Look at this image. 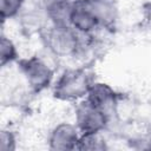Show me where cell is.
<instances>
[{
    "instance_id": "30bf717a",
    "label": "cell",
    "mask_w": 151,
    "mask_h": 151,
    "mask_svg": "<svg viewBox=\"0 0 151 151\" xmlns=\"http://www.w3.org/2000/svg\"><path fill=\"white\" fill-rule=\"evenodd\" d=\"M0 59H1V65L5 66L8 63H12L17 58V50L13 42L7 39L6 37L1 38V45H0Z\"/></svg>"
},
{
    "instance_id": "52a82bcc",
    "label": "cell",
    "mask_w": 151,
    "mask_h": 151,
    "mask_svg": "<svg viewBox=\"0 0 151 151\" xmlns=\"http://www.w3.org/2000/svg\"><path fill=\"white\" fill-rule=\"evenodd\" d=\"M86 100L107 113L109 110L113 109V105L117 101V93L109 85L97 83L92 84L90 87Z\"/></svg>"
},
{
    "instance_id": "9c48e42d",
    "label": "cell",
    "mask_w": 151,
    "mask_h": 151,
    "mask_svg": "<svg viewBox=\"0 0 151 151\" xmlns=\"http://www.w3.org/2000/svg\"><path fill=\"white\" fill-rule=\"evenodd\" d=\"M105 143L98 133H86L81 134L77 145V149H86V150H103L105 149Z\"/></svg>"
},
{
    "instance_id": "4fadbf2b",
    "label": "cell",
    "mask_w": 151,
    "mask_h": 151,
    "mask_svg": "<svg viewBox=\"0 0 151 151\" xmlns=\"http://www.w3.org/2000/svg\"><path fill=\"white\" fill-rule=\"evenodd\" d=\"M96 1H98V0H74V2H79V4H92Z\"/></svg>"
},
{
    "instance_id": "7a4b0ae2",
    "label": "cell",
    "mask_w": 151,
    "mask_h": 151,
    "mask_svg": "<svg viewBox=\"0 0 151 151\" xmlns=\"http://www.w3.org/2000/svg\"><path fill=\"white\" fill-rule=\"evenodd\" d=\"M50 50L58 55H71L79 47L78 32L71 26H53L46 38Z\"/></svg>"
},
{
    "instance_id": "6da1fadb",
    "label": "cell",
    "mask_w": 151,
    "mask_h": 151,
    "mask_svg": "<svg viewBox=\"0 0 151 151\" xmlns=\"http://www.w3.org/2000/svg\"><path fill=\"white\" fill-rule=\"evenodd\" d=\"M91 86L90 76L85 70H67L58 79L54 86V94L63 100H77L87 96Z\"/></svg>"
},
{
    "instance_id": "ba28073f",
    "label": "cell",
    "mask_w": 151,
    "mask_h": 151,
    "mask_svg": "<svg viewBox=\"0 0 151 151\" xmlns=\"http://www.w3.org/2000/svg\"><path fill=\"white\" fill-rule=\"evenodd\" d=\"M73 5L70 0H45V11L53 26H71Z\"/></svg>"
},
{
    "instance_id": "5bb4252c",
    "label": "cell",
    "mask_w": 151,
    "mask_h": 151,
    "mask_svg": "<svg viewBox=\"0 0 151 151\" xmlns=\"http://www.w3.org/2000/svg\"><path fill=\"white\" fill-rule=\"evenodd\" d=\"M149 132H150V139H151V125H150V130H149Z\"/></svg>"
},
{
    "instance_id": "5b68a950",
    "label": "cell",
    "mask_w": 151,
    "mask_h": 151,
    "mask_svg": "<svg viewBox=\"0 0 151 151\" xmlns=\"http://www.w3.org/2000/svg\"><path fill=\"white\" fill-rule=\"evenodd\" d=\"M99 25L98 18L94 14L90 4L74 2L71 14V27L78 33L87 34Z\"/></svg>"
},
{
    "instance_id": "7c38bea8",
    "label": "cell",
    "mask_w": 151,
    "mask_h": 151,
    "mask_svg": "<svg viewBox=\"0 0 151 151\" xmlns=\"http://www.w3.org/2000/svg\"><path fill=\"white\" fill-rule=\"evenodd\" d=\"M15 139L14 136L9 131H2L0 136V150L7 151V150H13L15 147Z\"/></svg>"
},
{
    "instance_id": "277c9868",
    "label": "cell",
    "mask_w": 151,
    "mask_h": 151,
    "mask_svg": "<svg viewBox=\"0 0 151 151\" xmlns=\"http://www.w3.org/2000/svg\"><path fill=\"white\" fill-rule=\"evenodd\" d=\"M21 70L27 79V83L34 91H41L46 88L52 80V71L42 60L37 57L25 59L21 61Z\"/></svg>"
},
{
    "instance_id": "8fae6325",
    "label": "cell",
    "mask_w": 151,
    "mask_h": 151,
    "mask_svg": "<svg viewBox=\"0 0 151 151\" xmlns=\"http://www.w3.org/2000/svg\"><path fill=\"white\" fill-rule=\"evenodd\" d=\"M24 0H0V13L1 18L5 20L7 18L14 17L21 8Z\"/></svg>"
},
{
    "instance_id": "3957f363",
    "label": "cell",
    "mask_w": 151,
    "mask_h": 151,
    "mask_svg": "<svg viewBox=\"0 0 151 151\" xmlns=\"http://www.w3.org/2000/svg\"><path fill=\"white\" fill-rule=\"evenodd\" d=\"M76 122L81 134L99 133L107 123V113L92 105L90 101L84 100L77 107Z\"/></svg>"
},
{
    "instance_id": "8992f818",
    "label": "cell",
    "mask_w": 151,
    "mask_h": 151,
    "mask_svg": "<svg viewBox=\"0 0 151 151\" xmlns=\"http://www.w3.org/2000/svg\"><path fill=\"white\" fill-rule=\"evenodd\" d=\"M78 127L71 124H59L54 127L50 136V146L53 150H71L76 149L80 136Z\"/></svg>"
}]
</instances>
